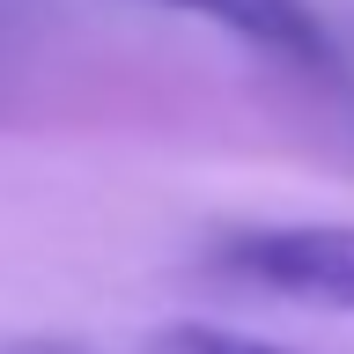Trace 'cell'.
Here are the masks:
<instances>
[{
    "instance_id": "cell-1",
    "label": "cell",
    "mask_w": 354,
    "mask_h": 354,
    "mask_svg": "<svg viewBox=\"0 0 354 354\" xmlns=\"http://www.w3.org/2000/svg\"><path fill=\"white\" fill-rule=\"evenodd\" d=\"M229 281L310 310H354V221H266L229 229L214 251Z\"/></svg>"
},
{
    "instance_id": "cell-2",
    "label": "cell",
    "mask_w": 354,
    "mask_h": 354,
    "mask_svg": "<svg viewBox=\"0 0 354 354\" xmlns=\"http://www.w3.org/2000/svg\"><path fill=\"white\" fill-rule=\"evenodd\" d=\"M155 8H177V15H199V22H221L229 37L259 44L288 66H325L332 59V37L310 0H155Z\"/></svg>"
},
{
    "instance_id": "cell-3",
    "label": "cell",
    "mask_w": 354,
    "mask_h": 354,
    "mask_svg": "<svg viewBox=\"0 0 354 354\" xmlns=\"http://www.w3.org/2000/svg\"><path fill=\"white\" fill-rule=\"evenodd\" d=\"M155 354H288L259 332H236V325H207V317H177V325L155 332Z\"/></svg>"
},
{
    "instance_id": "cell-4",
    "label": "cell",
    "mask_w": 354,
    "mask_h": 354,
    "mask_svg": "<svg viewBox=\"0 0 354 354\" xmlns=\"http://www.w3.org/2000/svg\"><path fill=\"white\" fill-rule=\"evenodd\" d=\"M0 354H88V347H74V339H15V347H0Z\"/></svg>"
}]
</instances>
